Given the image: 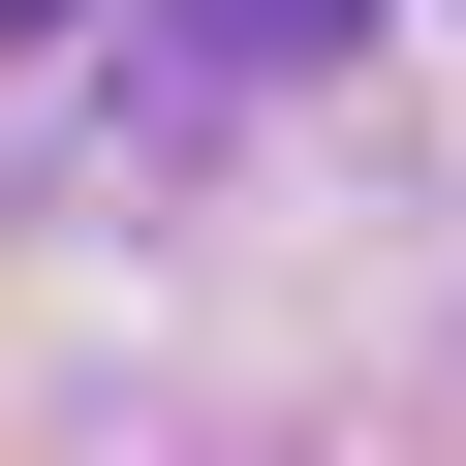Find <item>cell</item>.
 I'll use <instances>...</instances> for the list:
<instances>
[{"instance_id":"2","label":"cell","mask_w":466,"mask_h":466,"mask_svg":"<svg viewBox=\"0 0 466 466\" xmlns=\"http://www.w3.org/2000/svg\"><path fill=\"white\" fill-rule=\"evenodd\" d=\"M0 32H63V0H0Z\"/></svg>"},{"instance_id":"1","label":"cell","mask_w":466,"mask_h":466,"mask_svg":"<svg viewBox=\"0 0 466 466\" xmlns=\"http://www.w3.org/2000/svg\"><path fill=\"white\" fill-rule=\"evenodd\" d=\"M373 32V0H156V63H125V156H187V125H249V94H311Z\"/></svg>"}]
</instances>
